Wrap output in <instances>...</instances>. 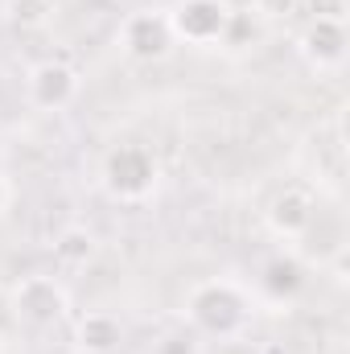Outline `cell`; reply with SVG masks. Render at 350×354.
I'll return each mask as SVG.
<instances>
[{"label": "cell", "mask_w": 350, "mask_h": 354, "mask_svg": "<svg viewBox=\"0 0 350 354\" xmlns=\"http://www.w3.org/2000/svg\"><path fill=\"white\" fill-rule=\"evenodd\" d=\"M185 313H190V322L198 330L227 338L248 322V292L235 280H206V284H198L190 292Z\"/></svg>", "instance_id": "obj_1"}, {"label": "cell", "mask_w": 350, "mask_h": 354, "mask_svg": "<svg viewBox=\"0 0 350 354\" xmlns=\"http://www.w3.org/2000/svg\"><path fill=\"white\" fill-rule=\"evenodd\" d=\"M157 157H153V149H145V145H116L107 157H103V185H107V194L111 198H120V202H140V198H149L153 189H157Z\"/></svg>", "instance_id": "obj_2"}, {"label": "cell", "mask_w": 350, "mask_h": 354, "mask_svg": "<svg viewBox=\"0 0 350 354\" xmlns=\"http://www.w3.org/2000/svg\"><path fill=\"white\" fill-rule=\"evenodd\" d=\"M174 41L185 46H214L227 37V25L235 17V8L227 0H177L174 8L165 12Z\"/></svg>", "instance_id": "obj_3"}, {"label": "cell", "mask_w": 350, "mask_h": 354, "mask_svg": "<svg viewBox=\"0 0 350 354\" xmlns=\"http://www.w3.org/2000/svg\"><path fill=\"white\" fill-rule=\"evenodd\" d=\"M120 46L128 58L136 62H157L174 50V29H169V17L157 12V8H140V12H128L124 25H120Z\"/></svg>", "instance_id": "obj_4"}, {"label": "cell", "mask_w": 350, "mask_h": 354, "mask_svg": "<svg viewBox=\"0 0 350 354\" xmlns=\"http://www.w3.org/2000/svg\"><path fill=\"white\" fill-rule=\"evenodd\" d=\"M12 313L29 326H54L66 313V288L54 276H25L12 284Z\"/></svg>", "instance_id": "obj_5"}, {"label": "cell", "mask_w": 350, "mask_h": 354, "mask_svg": "<svg viewBox=\"0 0 350 354\" xmlns=\"http://www.w3.org/2000/svg\"><path fill=\"white\" fill-rule=\"evenodd\" d=\"M25 95H29L33 107L58 111V107H66V103L79 95V71H75L71 62H62V58H46V62H37V66L29 71Z\"/></svg>", "instance_id": "obj_6"}, {"label": "cell", "mask_w": 350, "mask_h": 354, "mask_svg": "<svg viewBox=\"0 0 350 354\" xmlns=\"http://www.w3.org/2000/svg\"><path fill=\"white\" fill-rule=\"evenodd\" d=\"M347 21H330V17H309V25L301 29V54L313 71H338L347 62Z\"/></svg>", "instance_id": "obj_7"}, {"label": "cell", "mask_w": 350, "mask_h": 354, "mask_svg": "<svg viewBox=\"0 0 350 354\" xmlns=\"http://www.w3.org/2000/svg\"><path fill=\"white\" fill-rule=\"evenodd\" d=\"M313 214H317V206H313L309 189L288 185V189H280V194L268 202L264 223H268V231H272L276 239H301V235L313 227Z\"/></svg>", "instance_id": "obj_8"}, {"label": "cell", "mask_w": 350, "mask_h": 354, "mask_svg": "<svg viewBox=\"0 0 350 354\" xmlns=\"http://www.w3.org/2000/svg\"><path fill=\"white\" fill-rule=\"evenodd\" d=\"M75 342L87 354H111L124 342V326L111 313H83L79 326H75Z\"/></svg>", "instance_id": "obj_9"}, {"label": "cell", "mask_w": 350, "mask_h": 354, "mask_svg": "<svg viewBox=\"0 0 350 354\" xmlns=\"http://www.w3.org/2000/svg\"><path fill=\"white\" fill-rule=\"evenodd\" d=\"M95 252H99V239L91 235L87 227H66L54 239V256H58V264H66V268H87L95 260Z\"/></svg>", "instance_id": "obj_10"}, {"label": "cell", "mask_w": 350, "mask_h": 354, "mask_svg": "<svg viewBox=\"0 0 350 354\" xmlns=\"http://www.w3.org/2000/svg\"><path fill=\"white\" fill-rule=\"evenodd\" d=\"M301 284H305V268L297 264L293 256H276L272 264L264 268V288L272 297H293Z\"/></svg>", "instance_id": "obj_11"}, {"label": "cell", "mask_w": 350, "mask_h": 354, "mask_svg": "<svg viewBox=\"0 0 350 354\" xmlns=\"http://www.w3.org/2000/svg\"><path fill=\"white\" fill-rule=\"evenodd\" d=\"M50 12H54L50 0H8V21L21 25V29H37V25H46Z\"/></svg>", "instance_id": "obj_12"}, {"label": "cell", "mask_w": 350, "mask_h": 354, "mask_svg": "<svg viewBox=\"0 0 350 354\" xmlns=\"http://www.w3.org/2000/svg\"><path fill=\"white\" fill-rule=\"evenodd\" d=\"M309 17H330V21H347V0H309Z\"/></svg>", "instance_id": "obj_13"}, {"label": "cell", "mask_w": 350, "mask_h": 354, "mask_svg": "<svg viewBox=\"0 0 350 354\" xmlns=\"http://www.w3.org/2000/svg\"><path fill=\"white\" fill-rule=\"evenodd\" d=\"M8 202H12V185H8V177L0 174V214L8 210Z\"/></svg>", "instance_id": "obj_14"}, {"label": "cell", "mask_w": 350, "mask_h": 354, "mask_svg": "<svg viewBox=\"0 0 350 354\" xmlns=\"http://www.w3.org/2000/svg\"><path fill=\"white\" fill-rule=\"evenodd\" d=\"M157 354H190V346H185L181 338H169V342H165V346H161Z\"/></svg>", "instance_id": "obj_15"}]
</instances>
